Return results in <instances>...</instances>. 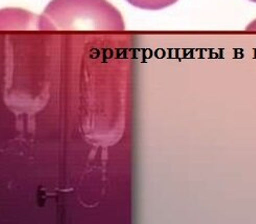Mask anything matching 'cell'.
<instances>
[{"mask_svg":"<svg viewBox=\"0 0 256 224\" xmlns=\"http://www.w3.org/2000/svg\"><path fill=\"white\" fill-rule=\"evenodd\" d=\"M132 6L144 10L157 11L176 4L178 0H126Z\"/></svg>","mask_w":256,"mask_h":224,"instance_id":"2","label":"cell"},{"mask_svg":"<svg viewBox=\"0 0 256 224\" xmlns=\"http://www.w3.org/2000/svg\"><path fill=\"white\" fill-rule=\"evenodd\" d=\"M39 27L54 31H122L124 21L107 0H52Z\"/></svg>","mask_w":256,"mask_h":224,"instance_id":"1","label":"cell"},{"mask_svg":"<svg viewBox=\"0 0 256 224\" xmlns=\"http://www.w3.org/2000/svg\"><path fill=\"white\" fill-rule=\"evenodd\" d=\"M250 2H253V3H256V0H250Z\"/></svg>","mask_w":256,"mask_h":224,"instance_id":"4","label":"cell"},{"mask_svg":"<svg viewBox=\"0 0 256 224\" xmlns=\"http://www.w3.org/2000/svg\"><path fill=\"white\" fill-rule=\"evenodd\" d=\"M247 29L250 31H256V19L250 23Z\"/></svg>","mask_w":256,"mask_h":224,"instance_id":"3","label":"cell"}]
</instances>
